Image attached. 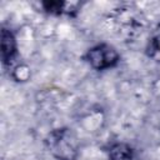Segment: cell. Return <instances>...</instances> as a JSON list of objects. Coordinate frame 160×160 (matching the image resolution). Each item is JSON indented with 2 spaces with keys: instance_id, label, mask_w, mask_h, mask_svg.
<instances>
[{
  "instance_id": "1",
  "label": "cell",
  "mask_w": 160,
  "mask_h": 160,
  "mask_svg": "<svg viewBox=\"0 0 160 160\" xmlns=\"http://www.w3.org/2000/svg\"><path fill=\"white\" fill-rule=\"evenodd\" d=\"M49 151L58 160H76L79 144L75 134L68 128H60L50 131L45 139Z\"/></svg>"
},
{
  "instance_id": "2",
  "label": "cell",
  "mask_w": 160,
  "mask_h": 160,
  "mask_svg": "<svg viewBox=\"0 0 160 160\" xmlns=\"http://www.w3.org/2000/svg\"><path fill=\"white\" fill-rule=\"evenodd\" d=\"M85 60L95 70H106L118 65L120 55L114 46L109 44H99L88 50Z\"/></svg>"
},
{
  "instance_id": "3",
  "label": "cell",
  "mask_w": 160,
  "mask_h": 160,
  "mask_svg": "<svg viewBox=\"0 0 160 160\" xmlns=\"http://www.w3.org/2000/svg\"><path fill=\"white\" fill-rule=\"evenodd\" d=\"M16 55V40L14 34L8 30H1V60L4 65H10Z\"/></svg>"
},
{
  "instance_id": "4",
  "label": "cell",
  "mask_w": 160,
  "mask_h": 160,
  "mask_svg": "<svg viewBox=\"0 0 160 160\" xmlns=\"http://www.w3.org/2000/svg\"><path fill=\"white\" fill-rule=\"evenodd\" d=\"M109 160H134V150L125 142H116L109 150Z\"/></svg>"
},
{
  "instance_id": "5",
  "label": "cell",
  "mask_w": 160,
  "mask_h": 160,
  "mask_svg": "<svg viewBox=\"0 0 160 160\" xmlns=\"http://www.w3.org/2000/svg\"><path fill=\"white\" fill-rule=\"evenodd\" d=\"M44 9L51 14H70L76 11L78 2H65V1H48L42 2Z\"/></svg>"
}]
</instances>
